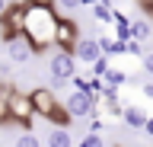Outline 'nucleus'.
<instances>
[{"instance_id":"obj_2","label":"nucleus","mask_w":153,"mask_h":147,"mask_svg":"<svg viewBox=\"0 0 153 147\" xmlns=\"http://www.w3.org/2000/svg\"><path fill=\"white\" fill-rule=\"evenodd\" d=\"M76 77V58L74 51H54L51 58H48V83L54 90L67 87V83H74Z\"/></svg>"},{"instance_id":"obj_4","label":"nucleus","mask_w":153,"mask_h":147,"mask_svg":"<svg viewBox=\"0 0 153 147\" xmlns=\"http://www.w3.org/2000/svg\"><path fill=\"white\" fill-rule=\"evenodd\" d=\"M32 54H35V45L29 42V35L22 32V35H10L7 39V58L13 61V64H29L32 61Z\"/></svg>"},{"instance_id":"obj_7","label":"nucleus","mask_w":153,"mask_h":147,"mask_svg":"<svg viewBox=\"0 0 153 147\" xmlns=\"http://www.w3.org/2000/svg\"><path fill=\"white\" fill-rule=\"evenodd\" d=\"M121 122H124L128 128H134V131H137V128H147L150 115H147V112H143L140 106H124V112H121Z\"/></svg>"},{"instance_id":"obj_5","label":"nucleus","mask_w":153,"mask_h":147,"mask_svg":"<svg viewBox=\"0 0 153 147\" xmlns=\"http://www.w3.org/2000/svg\"><path fill=\"white\" fill-rule=\"evenodd\" d=\"M74 58L80 61V64H96L99 58H105V48H102L99 39H76Z\"/></svg>"},{"instance_id":"obj_1","label":"nucleus","mask_w":153,"mask_h":147,"mask_svg":"<svg viewBox=\"0 0 153 147\" xmlns=\"http://www.w3.org/2000/svg\"><path fill=\"white\" fill-rule=\"evenodd\" d=\"M57 29H61V19L57 13L48 7L45 0H35L26 7V19H22V32L29 35V42L42 48V45H54L57 42Z\"/></svg>"},{"instance_id":"obj_18","label":"nucleus","mask_w":153,"mask_h":147,"mask_svg":"<svg viewBox=\"0 0 153 147\" xmlns=\"http://www.w3.org/2000/svg\"><path fill=\"white\" fill-rule=\"evenodd\" d=\"M143 131H147V134L153 137V115H150V122H147V128H143Z\"/></svg>"},{"instance_id":"obj_15","label":"nucleus","mask_w":153,"mask_h":147,"mask_svg":"<svg viewBox=\"0 0 153 147\" xmlns=\"http://www.w3.org/2000/svg\"><path fill=\"white\" fill-rule=\"evenodd\" d=\"M57 7H61V10H80V7H83V0H57Z\"/></svg>"},{"instance_id":"obj_3","label":"nucleus","mask_w":153,"mask_h":147,"mask_svg":"<svg viewBox=\"0 0 153 147\" xmlns=\"http://www.w3.org/2000/svg\"><path fill=\"white\" fill-rule=\"evenodd\" d=\"M96 106H99V99H96L93 90H70V96H64V112L70 118H86L93 115Z\"/></svg>"},{"instance_id":"obj_10","label":"nucleus","mask_w":153,"mask_h":147,"mask_svg":"<svg viewBox=\"0 0 153 147\" xmlns=\"http://www.w3.org/2000/svg\"><path fill=\"white\" fill-rule=\"evenodd\" d=\"M89 10H93L96 22H115V10L108 7V3H96V7H89Z\"/></svg>"},{"instance_id":"obj_14","label":"nucleus","mask_w":153,"mask_h":147,"mask_svg":"<svg viewBox=\"0 0 153 147\" xmlns=\"http://www.w3.org/2000/svg\"><path fill=\"white\" fill-rule=\"evenodd\" d=\"M76 147H105V141H102V134H93V131H89V134H86Z\"/></svg>"},{"instance_id":"obj_16","label":"nucleus","mask_w":153,"mask_h":147,"mask_svg":"<svg viewBox=\"0 0 153 147\" xmlns=\"http://www.w3.org/2000/svg\"><path fill=\"white\" fill-rule=\"evenodd\" d=\"M140 64H143V70L153 77V51H147V54H143V58H140Z\"/></svg>"},{"instance_id":"obj_19","label":"nucleus","mask_w":153,"mask_h":147,"mask_svg":"<svg viewBox=\"0 0 153 147\" xmlns=\"http://www.w3.org/2000/svg\"><path fill=\"white\" fill-rule=\"evenodd\" d=\"M3 13H7V0H0V16H3Z\"/></svg>"},{"instance_id":"obj_20","label":"nucleus","mask_w":153,"mask_h":147,"mask_svg":"<svg viewBox=\"0 0 153 147\" xmlns=\"http://www.w3.org/2000/svg\"><path fill=\"white\" fill-rule=\"evenodd\" d=\"M16 3H22V0H16Z\"/></svg>"},{"instance_id":"obj_9","label":"nucleus","mask_w":153,"mask_h":147,"mask_svg":"<svg viewBox=\"0 0 153 147\" xmlns=\"http://www.w3.org/2000/svg\"><path fill=\"white\" fill-rule=\"evenodd\" d=\"M45 147H74L70 131H67V128H51L48 137H45Z\"/></svg>"},{"instance_id":"obj_6","label":"nucleus","mask_w":153,"mask_h":147,"mask_svg":"<svg viewBox=\"0 0 153 147\" xmlns=\"http://www.w3.org/2000/svg\"><path fill=\"white\" fill-rule=\"evenodd\" d=\"M10 115H22V122H29V118L35 115L32 96H19V93H13V96H10Z\"/></svg>"},{"instance_id":"obj_11","label":"nucleus","mask_w":153,"mask_h":147,"mask_svg":"<svg viewBox=\"0 0 153 147\" xmlns=\"http://www.w3.org/2000/svg\"><path fill=\"white\" fill-rule=\"evenodd\" d=\"M13 147H42V141H38V134H32V131H22V134H16Z\"/></svg>"},{"instance_id":"obj_13","label":"nucleus","mask_w":153,"mask_h":147,"mask_svg":"<svg viewBox=\"0 0 153 147\" xmlns=\"http://www.w3.org/2000/svg\"><path fill=\"white\" fill-rule=\"evenodd\" d=\"M121 83H128L124 70H108V77H105V87H121Z\"/></svg>"},{"instance_id":"obj_12","label":"nucleus","mask_w":153,"mask_h":147,"mask_svg":"<svg viewBox=\"0 0 153 147\" xmlns=\"http://www.w3.org/2000/svg\"><path fill=\"white\" fill-rule=\"evenodd\" d=\"M150 22H143V19H134V42H143V39H150Z\"/></svg>"},{"instance_id":"obj_8","label":"nucleus","mask_w":153,"mask_h":147,"mask_svg":"<svg viewBox=\"0 0 153 147\" xmlns=\"http://www.w3.org/2000/svg\"><path fill=\"white\" fill-rule=\"evenodd\" d=\"M54 45H61V51H74L76 48V32H74V26H67L64 19H61V29H57V42Z\"/></svg>"},{"instance_id":"obj_21","label":"nucleus","mask_w":153,"mask_h":147,"mask_svg":"<svg viewBox=\"0 0 153 147\" xmlns=\"http://www.w3.org/2000/svg\"><path fill=\"white\" fill-rule=\"evenodd\" d=\"M45 3H48V0H45Z\"/></svg>"},{"instance_id":"obj_17","label":"nucleus","mask_w":153,"mask_h":147,"mask_svg":"<svg viewBox=\"0 0 153 147\" xmlns=\"http://www.w3.org/2000/svg\"><path fill=\"white\" fill-rule=\"evenodd\" d=\"M140 90H143V96H147V99H153V80H150V83H143Z\"/></svg>"}]
</instances>
